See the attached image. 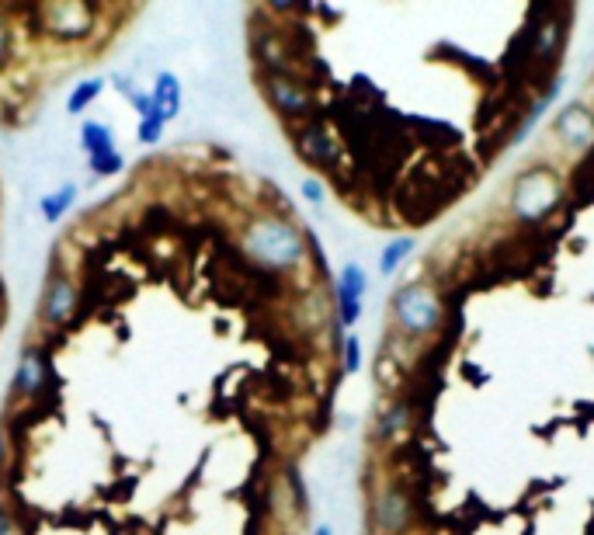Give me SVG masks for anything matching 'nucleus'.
<instances>
[{
  "instance_id": "nucleus-1",
  "label": "nucleus",
  "mask_w": 594,
  "mask_h": 535,
  "mask_svg": "<svg viewBox=\"0 0 594 535\" xmlns=\"http://www.w3.org/2000/svg\"><path fill=\"white\" fill-rule=\"evenodd\" d=\"M240 251L264 271L296 275L310 261V237L285 216H258L240 233Z\"/></svg>"
},
{
  "instance_id": "nucleus-2",
  "label": "nucleus",
  "mask_w": 594,
  "mask_h": 535,
  "mask_svg": "<svg viewBox=\"0 0 594 535\" xmlns=\"http://www.w3.org/2000/svg\"><path fill=\"white\" fill-rule=\"evenodd\" d=\"M390 317L393 331L403 344L417 348L428 337H435L445 324V299L424 278H410V282L396 285L390 296Z\"/></svg>"
},
{
  "instance_id": "nucleus-3",
  "label": "nucleus",
  "mask_w": 594,
  "mask_h": 535,
  "mask_svg": "<svg viewBox=\"0 0 594 535\" xmlns=\"http://www.w3.org/2000/svg\"><path fill=\"white\" fill-rule=\"evenodd\" d=\"M563 202V181L553 167L532 164L511 178L508 212L518 226H539L560 209Z\"/></svg>"
},
{
  "instance_id": "nucleus-4",
  "label": "nucleus",
  "mask_w": 594,
  "mask_h": 535,
  "mask_svg": "<svg viewBox=\"0 0 594 535\" xmlns=\"http://www.w3.org/2000/svg\"><path fill=\"white\" fill-rule=\"evenodd\" d=\"M28 14H32L35 32L60 42V46L91 39L94 28H98V7L77 4V0H70V4H39Z\"/></svg>"
},
{
  "instance_id": "nucleus-5",
  "label": "nucleus",
  "mask_w": 594,
  "mask_h": 535,
  "mask_svg": "<svg viewBox=\"0 0 594 535\" xmlns=\"http://www.w3.org/2000/svg\"><path fill=\"white\" fill-rule=\"evenodd\" d=\"M261 94L289 126H303V122L317 119V98L306 87V80L299 77H258Z\"/></svg>"
},
{
  "instance_id": "nucleus-6",
  "label": "nucleus",
  "mask_w": 594,
  "mask_h": 535,
  "mask_svg": "<svg viewBox=\"0 0 594 535\" xmlns=\"http://www.w3.org/2000/svg\"><path fill=\"white\" fill-rule=\"evenodd\" d=\"M49 379H53V358H49V348L42 341H28L18 355V365H14L11 376V397L14 400H39L42 393L49 390Z\"/></svg>"
},
{
  "instance_id": "nucleus-7",
  "label": "nucleus",
  "mask_w": 594,
  "mask_h": 535,
  "mask_svg": "<svg viewBox=\"0 0 594 535\" xmlns=\"http://www.w3.org/2000/svg\"><path fill=\"white\" fill-rule=\"evenodd\" d=\"M292 146L296 153L306 160L310 167H320V171H334L344 157V143L327 122L310 119L303 126H292Z\"/></svg>"
},
{
  "instance_id": "nucleus-8",
  "label": "nucleus",
  "mask_w": 594,
  "mask_h": 535,
  "mask_svg": "<svg viewBox=\"0 0 594 535\" xmlns=\"http://www.w3.org/2000/svg\"><path fill=\"white\" fill-rule=\"evenodd\" d=\"M80 306V285L77 278L66 268H53L49 271V282L42 289V303H39V324L49 327V331H60L73 320Z\"/></svg>"
},
{
  "instance_id": "nucleus-9",
  "label": "nucleus",
  "mask_w": 594,
  "mask_h": 535,
  "mask_svg": "<svg viewBox=\"0 0 594 535\" xmlns=\"http://www.w3.org/2000/svg\"><path fill=\"white\" fill-rule=\"evenodd\" d=\"M553 136L570 157H584L594 150V112L584 101H570L556 112L553 119Z\"/></svg>"
},
{
  "instance_id": "nucleus-10",
  "label": "nucleus",
  "mask_w": 594,
  "mask_h": 535,
  "mask_svg": "<svg viewBox=\"0 0 594 535\" xmlns=\"http://www.w3.org/2000/svg\"><path fill=\"white\" fill-rule=\"evenodd\" d=\"M563 42H567L563 7H546V11H539V21L528 28V60L535 67H549V63L560 60Z\"/></svg>"
},
{
  "instance_id": "nucleus-11",
  "label": "nucleus",
  "mask_w": 594,
  "mask_h": 535,
  "mask_svg": "<svg viewBox=\"0 0 594 535\" xmlns=\"http://www.w3.org/2000/svg\"><path fill=\"white\" fill-rule=\"evenodd\" d=\"M251 56L258 63V77H296V56L278 28H254Z\"/></svg>"
},
{
  "instance_id": "nucleus-12",
  "label": "nucleus",
  "mask_w": 594,
  "mask_h": 535,
  "mask_svg": "<svg viewBox=\"0 0 594 535\" xmlns=\"http://www.w3.org/2000/svg\"><path fill=\"white\" fill-rule=\"evenodd\" d=\"M365 292H369V275H365V268L358 261H348V265L337 271V324L348 334L362 320Z\"/></svg>"
},
{
  "instance_id": "nucleus-13",
  "label": "nucleus",
  "mask_w": 594,
  "mask_h": 535,
  "mask_svg": "<svg viewBox=\"0 0 594 535\" xmlns=\"http://www.w3.org/2000/svg\"><path fill=\"white\" fill-rule=\"evenodd\" d=\"M372 525H376L379 535H407L410 525H414V501L396 483H390V487H383L376 494Z\"/></svg>"
},
{
  "instance_id": "nucleus-14",
  "label": "nucleus",
  "mask_w": 594,
  "mask_h": 535,
  "mask_svg": "<svg viewBox=\"0 0 594 535\" xmlns=\"http://www.w3.org/2000/svg\"><path fill=\"white\" fill-rule=\"evenodd\" d=\"M410 424H414V407H410V400H403L400 393H393V397L379 400L376 414H372V435H376V442L390 445L396 438L407 435Z\"/></svg>"
},
{
  "instance_id": "nucleus-15",
  "label": "nucleus",
  "mask_w": 594,
  "mask_h": 535,
  "mask_svg": "<svg viewBox=\"0 0 594 535\" xmlns=\"http://www.w3.org/2000/svg\"><path fill=\"white\" fill-rule=\"evenodd\" d=\"M150 94H153V108H157V115L171 126V122L181 115V108H185V84H181V77L174 70H160L157 77H153Z\"/></svg>"
},
{
  "instance_id": "nucleus-16",
  "label": "nucleus",
  "mask_w": 594,
  "mask_h": 535,
  "mask_svg": "<svg viewBox=\"0 0 594 535\" xmlns=\"http://www.w3.org/2000/svg\"><path fill=\"white\" fill-rule=\"evenodd\" d=\"M77 199H80V185H73V181H66V185L53 188V192H46V195L39 199V216H42V223H49V226L63 223V219L73 212V205H77Z\"/></svg>"
},
{
  "instance_id": "nucleus-17",
  "label": "nucleus",
  "mask_w": 594,
  "mask_h": 535,
  "mask_svg": "<svg viewBox=\"0 0 594 535\" xmlns=\"http://www.w3.org/2000/svg\"><path fill=\"white\" fill-rule=\"evenodd\" d=\"M77 143H80V150H84V157H87V160L105 157V153L119 150V143H115V129L108 126V122H94V119L80 122Z\"/></svg>"
},
{
  "instance_id": "nucleus-18",
  "label": "nucleus",
  "mask_w": 594,
  "mask_h": 535,
  "mask_svg": "<svg viewBox=\"0 0 594 535\" xmlns=\"http://www.w3.org/2000/svg\"><path fill=\"white\" fill-rule=\"evenodd\" d=\"M105 87H108V77H84V80H77V84L70 87V94H66V115H84L87 108L94 105V101L105 94Z\"/></svg>"
},
{
  "instance_id": "nucleus-19",
  "label": "nucleus",
  "mask_w": 594,
  "mask_h": 535,
  "mask_svg": "<svg viewBox=\"0 0 594 535\" xmlns=\"http://www.w3.org/2000/svg\"><path fill=\"white\" fill-rule=\"evenodd\" d=\"M414 247H417V240L410 237V233H403V237H393L390 244L379 251V275H396L403 265L410 261V254H414Z\"/></svg>"
},
{
  "instance_id": "nucleus-20",
  "label": "nucleus",
  "mask_w": 594,
  "mask_h": 535,
  "mask_svg": "<svg viewBox=\"0 0 594 535\" xmlns=\"http://www.w3.org/2000/svg\"><path fill=\"white\" fill-rule=\"evenodd\" d=\"M362 365H365L362 337H358L355 331L344 334V341H341V372H344V376H358V372H362Z\"/></svg>"
},
{
  "instance_id": "nucleus-21",
  "label": "nucleus",
  "mask_w": 594,
  "mask_h": 535,
  "mask_svg": "<svg viewBox=\"0 0 594 535\" xmlns=\"http://www.w3.org/2000/svg\"><path fill=\"white\" fill-rule=\"evenodd\" d=\"M126 167H129V160H126V153H122V150H112V153H105V157L87 160V171H91L94 178H119Z\"/></svg>"
},
{
  "instance_id": "nucleus-22",
  "label": "nucleus",
  "mask_w": 594,
  "mask_h": 535,
  "mask_svg": "<svg viewBox=\"0 0 594 535\" xmlns=\"http://www.w3.org/2000/svg\"><path fill=\"white\" fill-rule=\"evenodd\" d=\"M164 136H167V122L160 119V115H150V119H136V143L157 146Z\"/></svg>"
},
{
  "instance_id": "nucleus-23",
  "label": "nucleus",
  "mask_w": 594,
  "mask_h": 535,
  "mask_svg": "<svg viewBox=\"0 0 594 535\" xmlns=\"http://www.w3.org/2000/svg\"><path fill=\"white\" fill-rule=\"evenodd\" d=\"M14 463V431H11V421H0V480L7 476V469Z\"/></svg>"
},
{
  "instance_id": "nucleus-24",
  "label": "nucleus",
  "mask_w": 594,
  "mask_h": 535,
  "mask_svg": "<svg viewBox=\"0 0 594 535\" xmlns=\"http://www.w3.org/2000/svg\"><path fill=\"white\" fill-rule=\"evenodd\" d=\"M299 192H303V199L310 205H324L327 202V188H324V181H320V178H303Z\"/></svg>"
},
{
  "instance_id": "nucleus-25",
  "label": "nucleus",
  "mask_w": 594,
  "mask_h": 535,
  "mask_svg": "<svg viewBox=\"0 0 594 535\" xmlns=\"http://www.w3.org/2000/svg\"><path fill=\"white\" fill-rule=\"evenodd\" d=\"M132 112H136V119H150V115H157V108H153V94L150 91H136L129 98Z\"/></svg>"
},
{
  "instance_id": "nucleus-26",
  "label": "nucleus",
  "mask_w": 594,
  "mask_h": 535,
  "mask_svg": "<svg viewBox=\"0 0 594 535\" xmlns=\"http://www.w3.org/2000/svg\"><path fill=\"white\" fill-rule=\"evenodd\" d=\"M0 535H25V529H21V522H18V515H14V511L7 508L4 501H0Z\"/></svg>"
},
{
  "instance_id": "nucleus-27",
  "label": "nucleus",
  "mask_w": 594,
  "mask_h": 535,
  "mask_svg": "<svg viewBox=\"0 0 594 535\" xmlns=\"http://www.w3.org/2000/svg\"><path fill=\"white\" fill-rule=\"evenodd\" d=\"M108 87H115V91H119L126 101L132 98V94L139 91V87L132 84V77H129V73H119V70H115V73H108Z\"/></svg>"
},
{
  "instance_id": "nucleus-28",
  "label": "nucleus",
  "mask_w": 594,
  "mask_h": 535,
  "mask_svg": "<svg viewBox=\"0 0 594 535\" xmlns=\"http://www.w3.org/2000/svg\"><path fill=\"white\" fill-rule=\"evenodd\" d=\"M7 53H11V25H7L4 14H0V63L7 60Z\"/></svg>"
},
{
  "instance_id": "nucleus-29",
  "label": "nucleus",
  "mask_w": 594,
  "mask_h": 535,
  "mask_svg": "<svg viewBox=\"0 0 594 535\" xmlns=\"http://www.w3.org/2000/svg\"><path fill=\"white\" fill-rule=\"evenodd\" d=\"M313 535H334V529H330V525H317V529H313Z\"/></svg>"
},
{
  "instance_id": "nucleus-30",
  "label": "nucleus",
  "mask_w": 594,
  "mask_h": 535,
  "mask_svg": "<svg viewBox=\"0 0 594 535\" xmlns=\"http://www.w3.org/2000/svg\"><path fill=\"white\" fill-rule=\"evenodd\" d=\"M0 327H4V306H0Z\"/></svg>"
}]
</instances>
